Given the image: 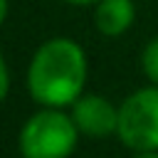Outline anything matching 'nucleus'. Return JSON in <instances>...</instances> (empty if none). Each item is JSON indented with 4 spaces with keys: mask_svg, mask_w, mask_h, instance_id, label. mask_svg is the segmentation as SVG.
<instances>
[{
    "mask_svg": "<svg viewBox=\"0 0 158 158\" xmlns=\"http://www.w3.org/2000/svg\"><path fill=\"white\" fill-rule=\"evenodd\" d=\"M72 118L79 133L91 138H106L118 128V109L99 94H81L72 104Z\"/></svg>",
    "mask_w": 158,
    "mask_h": 158,
    "instance_id": "4",
    "label": "nucleus"
},
{
    "mask_svg": "<svg viewBox=\"0 0 158 158\" xmlns=\"http://www.w3.org/2000/svg\"><path fill=\"white\" fill-rule=\"evenodd\" d=\"M118 138L131 151H158V86H146L118 106Z\"/></svg>",
    "mask_w": 158,
    "mask_h": 158,
    "instance_id": "3",
    "label": "nucleus"
},
{
    "mask_svg": "<svg viewBox=\"0 0 158 158\" xmlns=\"http://www.w3.org/2000/svg\"><path fill=\"white\" fill-rule=\"evenodd\" d=\"M7 89H10V72H7L5 57H2V52H0V104L5 101V96H7Z\"/></svg>",
    "mask_w": 158,
    "mask_h": 158,
    "instance_id": "7",
    "label": "nucleus"
},
{
    "mask_svg": "<svg viewBox=\"0 0 158 158\" xmlns=\"http://www.w3.org/2000/svg\"><path fill=\"white\" fill-rule=\"evenodd\" d=\"M141 69H143V74L151 79V84L158 86V37H153V40L143 47V54H141Z\"/></svg>",
    "mask_w": 158,
    "mask_h": 158,
    "instance_id": "6",
    "label": "nucleus"
},
{
    "mask_svg": "<svg viewBox=\"0 0 158 158\" xmlns=\"http://www.w3.org/2000/svg\"><path fill=\"white\" fill-rule=\"evenodd\" d=\"M5 17H7V0H0V25L5 22Z\"/></svg>",
    "mask_w": 158,
    "mask_h": 158,
    "instance_id": "9",
    "label": "nucleus"
},
{
    "mask_svg": "<svg viewBox=\"0 0 158 158\" xmlns=\"http://www.w3.org/2000/svg\"><path fill=\"white\" fill-rule=\"evenodd\" d=\"M86 81V54L69 37H52L37 47L27 67L30 96L42 106H72Z\"/></svg>",
    "mask_w": 158,
    "mask_h": 158,
    "instance_id": "1",
    "label": "nucleus"
},
{
    "mask_svg": "<svg viewBox=\"0 0 158 158\" xmlns=\"http://www.w3.org/2000/svg\"><path fill=\"white\" fill-rule=\"evenodd\" d=\"M79 128L72 116L54 106L32 114L20 128V153L22 158H69L77 148Z\"/></svg>",
    "mask_w": 158,
    "mask_h": 158,
    "instance_id": "2",
    "label": "nucleus"
},
{
    "mask_svg": "<svg viewBox=\"0 0 158 158\" xmlns=\"http://www.w3.org/2000/svg\"><path fill=\"white\" fill-rule=\"evenodd\" d=\"M67 5H94V2H99V0H64Z\"/></svg>",
    "mask_w": 158,
    "mask_h": 158,
    "instance_id": "10",
    "label": "nucleus"
},
{
    "mask_svg": "<svg viewBox=\"0 0 158 158\" xmlns=\"http://www.w3.org/2000/svg\"><path fill=\"white\" fill-rule=\"evenodd\" d=\"M133 17V0H99L94 10V27L106 37H118L131 27Z\"/></svg>",
    "mask_w": 158,
    "mask_h": 158,
    "instance_id": "5",
    "label": "nucleus"
},
{
    "mask_svg": "<svg viewBox=\"0 0 158 158\" xmlns=\"http://www.w3.org/2000/svg\"><path fill=\"white\" fill-rule=\"evenodd\" d=\"M131 158H158V151H133Z\"/></svg>",
    "mask_w": 158,
    "mask_h": 158,
    "instance_id": "8",
    "label": "nucleus"
}]
</instances>
